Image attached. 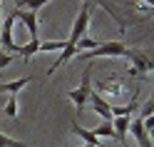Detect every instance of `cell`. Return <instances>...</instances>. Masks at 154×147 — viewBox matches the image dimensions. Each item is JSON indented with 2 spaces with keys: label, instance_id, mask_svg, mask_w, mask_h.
Masks as SVG:
<instances>
[{
  "label": "cell",
  "instance_id": "6da1fadb",
  "mask_svg": "<svg viewBox=\"0 0 154 147\" xmlns=\"http://www.w3.org/2000/svg\"><path fill=\"white\" fill-rule=\"evenodd\" d=\"M127 53V45L119 43V40H109V43H100L94 50H85V53H77L80 60H94V57H124Z\"/></svg>",
  "mask_w": 154,
  "mask_h": 147
},
{
  "label": "cell",
  "instance_id": "7a4b0ae2",
  "mask_svg": "<svg viewBox=\"0 0 154 147\" xmlns=\"http://www.w3.org/2000/svg\"><path fill=\"white\" fill-rule=\"evenodd\" d=\"M67 95H70V100L75 102V107H77V110H82V107L87 105L90 95H92V65H87V67H85L80 87H75V90H70Z\"/></svg>",
  "mask_w": 154,
  "mask_h": 147
},
{
  "label": "cell",
  "instance_id": "3957f363",
  "mask_svg": "<svg viewBox=\"0 0 154 147\" xmlns=\"http://www.w3.org/2000/svg\"><path fill=\"white\" fill-rule=\"evenodd\" d=\"M124 57L132 62L129 75H134V77H144V75L152 70V60H154V55H147V53H139V50H132V47H127Z\"/></svg>",
  "mask_w": 154,
  "mask_h": 147
},
{
  "label": "cell",
  "instance_id": "277c9868",
  "mask_svg": "<svg viewBox=\"0 0 154 147\" xmlns=\"http://www.w3.org/2000/svg\"><path fill=\"white\" fill-rule=\"evenodd\" d=\"M13 25H15V15H5L3 25H0V47L5 53H20V45L13 43Z\"/></svg>",
  "mask_w": 154,
  "mask_h": 147
},
{
  "label": "cell",
  "instance_id": "5b68a950",
  "mask_svg": "<svg viewBox=\"0 0 154 147\" xmlns=\"http://www.w3.org/2000/svg\"><path fill=\"white\" fill-rule=\"evenodd\" d=\"M87 102L92 105V110L97 112L104 122H112V105H109L107 100H104V97H102L100 92H94V90H92V95H90V100H87Z\"/></svg>",
  "mask_w": 154,
  "mask_h": 147
},
{
  "label": "cell",
  "instance_id": "8992f818",
  "mask_svg": "<svg viewBox=\"0 0 154 147\" xmlns=\"http://www.w3.org/2000/svg\"><path fill=\"white\" fill-rule=\"evenodd\" d=\"M13 15L17 18V20H23L25 27H27V33H30V37H40L37 35V13L32 10H23V8H15Z\"/></svg>",
  "mask_w": 154,
  "mask_h": 147
},
{
  "label": "cell",
  "instance_id": "52a82bcc",
  "mask_svg": "<svg viewBox=\"0 0 154 147\" xmlns=\"http://www.w3.org/2000/svg\"><path fill=\"white\" fill-rule=\"evenodd\" d=\"M129 127H132V135H134V140H137L139 147H152L149 132H147V127H144V120H142V117H134V120L129 122Z\"/></svg>",
  "mask_w": 154,
  "mask_h": 147
},
{
  "label": "cell",
  "instance_id": "ba28073f",
  "mask_svg": "<svg viewBox=\"0 0 154 147\" xmlns=\"http://www.w3.org/2000/svg\"><path fill=\"white\" fill-rule=\"evenodd\" d=\"M129 122H132V115H122V117H112V127H114V137L119 142L127 140V130H129Z\"/></svg>",
  "mask_w": 154,
  "mask_h": 147
},
{
  "label": "cell",
  "instance_id": "9c48e42d",
  "mask_svg": "<svg viewBox=\"0 0 154 147\" xmlns=\"http://www.w3.org/2000/svg\"><path fill=\"white\" fill-rule=\"evenodd\" d=\"M32 82V75H25L20 77V80H10V82H0V92H10V95H17L23 90V87H27Z\"/></svg>",
  "mask_w": 154,
  "mask_h": 147
},
{
  "label": "cell",
  "instance_id": "30bf717a",
  "mask_svg": "<svg viewBox=\"0 0 154 147\" xmlns=\"http://www.w3.org/2000/svg\"><path fill=\"white\" fill-rule=\"evenodd\" d=\"M72 132H75V135H80L82 140H85V145H90V147H102V145H100V137H94L92 130L82 127L80 122H72Z\"/></svg>",
  "mask_w": 154,
  "mask_h": 147
},
{
  "label": "cell",
  "instance_id": "8fae6325",
  "mask_svg": "<svg viewBox=\"0 0 154 147\" xmlns=\"http://www.w3.org/2000/svg\"><path fill=\"white\" fill-rule=\"evenodd\" d=\"M35 53H40V37H30V43L20 45V53L17 55H23V62H27Z\"/></svg>",
  "mask_w": 154,
  "mask_h": 147
},
{
  "label": "cell",
  "instance_id": "7c38bea8",
  "mask_svg": "<svg viewBox=\"0 0 154 147\" xmlns=\"http://www.w3.org/2000/svg\"><path fill=\"white\" fill-rule=\"evenodd\" d=\"M47 3H52V0H15L17 8H23V10H32V13H37V10L45 8Z\"/></svg>",
  "mask_w": 154,
  "mask_h": 147
},
{
  "label": "cell",
  "instance_id": "4fadbf2b",
  "mask_svg": "<svg viewBox=\"0 0 154 147\" xmlns=\"http://www.w3.org/2000/svg\"><path fill=\"white\" fill-rule=\"evenodd\" d=\"M67 40H40V53H50V50H65Z\"/></svg>",
  "mask_w": 154,
  "mask_h": 147
},
{
  "label": "cell",
  "instance_id": "5bb4252c",
  "mask_svg": "<svg viewBox=\"0 0 154 147\" xmlns=\"http://www.w3.org/2000/svg\"><path fill=\"white\" fill-rule=\"evenodd\" d=\"M137 110V102H129V105H112V117H122V115H132Z\"/></svg>",
  "mask_w": 154,
  "mask_h": 147
},
{
  "label": "cell",
  "instance_id": "9a60e30c",
  "mask_svg": "<svg viewBox=\"0 0 154 147\" xmlns=\"http://www.w3.org/2000/svg\"><path fill=\"white\" fill-rule=\"evenodd\" d=\"M92 135L94 137H114V127H112V122H102L100 127H92Z\"/></svg>",
  "mask_w": 154,
  "mask_h": 147
},
{
  "label": "cell",
  "instance_id": "2e32d148",
  "mask_svg": "<svg viewBox=\"0 0 154 147\" xmlns=\"http://www.w3.org/2000/svg\"><path fill=\"white\" fill-rule=\"evenodd\" d=\"M3 115H5V117H10V120H15V117H17V97H15V95H10L8 105L3 107Z\"/></svg>",
  "mask_w": 154,
  "mask_h": 147
},
{
  "label": "cell",
  "instance_id": "e0dca14e",
  "mask_svg": "<svg viewBox=\"0 0 154 147\" xmlns=\"http://www.w3.org/2000/svg\"><path fill=\"white\" fill-rule=\"evenodd\" d=\"M100 43L97 40H92V37H80L77 40V53H85V50H94Z\"/></svg>",
  "mask_w": 154,
  "mask_h": 147
},
{
  "label": "cell",
  "instance_id": "ac0fdd59",
  "mask_svg": "<svg viewBox=\"0 0 154 147\" xmlns=\"http://www.w3.org/2000/svg\"><path fill=\"white\" fill-rule=\"evenodd\" d=\"M0 147H30V145L17 142V140H13V137H8V135H3V132H0Z\"/></svg>",
  "mask_w": 154,
  "mask_h": 147
},
{
  "label": "cell",
  "instance_id": "d6986e66",
  "mask_svg": "<svg viewBox=\"0 0 154 147\" xmlns=\"http://www.w3.org/2000/svg\"><path fill=\"white\" fill-rule=\"evenodd\" d=\"M149 132V140H154V127H152V130H147Z\"/></svg>",
  "mask_w": 154,
  "mask_h": 147
},
{
  "label": "cell",
  "instance_id": "ffe728a7",
  "mask_svg": "<svg viewBox=\"0 0 154 147\" xmlns=\"http://www.w3.org/2000/svg\"><path fill=\"white\" fill-rule=\"evenodd\" d=\"M144 3H147V5H149V8H154V0H144Z\"/></svg>",
  "mask_w": 154,
  "mask_h": 147
},
{
  "label": "cell",
  "instance_id": "44dd1931",
  "mask_svg": "<svg viewBox=\"0 0 154 147\" xmlns=\"http://www.w3.org/2000/svg\"><path fill=\"white\" fill-rule=\"evenodd\" d=\"M85 147H90V145H85Z\"/></svg>",
  "mask_w": 154,
  "mask_h": 147
}]
</instances>
